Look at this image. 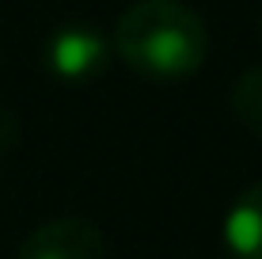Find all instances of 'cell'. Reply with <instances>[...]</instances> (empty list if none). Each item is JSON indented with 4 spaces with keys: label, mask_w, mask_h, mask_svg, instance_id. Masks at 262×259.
Segmentation results:
<instances>
[{
    "label": "cell",
    "mask_w": 262,
    "mask_h": 259,
    "mask_svg": "<svg viewBox=\"0 0 262 259\" xmlns=\"http://www.w3.org/2000/svg\"><path fill=\"white\" fill-rule=\"evenodd\" d=\"M114 53L148 80H190L209 57V27L183 0H137L114 27Z\"/></svg>",
    "instance_id": "cell-1"
},
{
    "label": "cell",
    "mask_w": 262,
    "mask_h": 259,
    "mask_svg": "<svg viewBox=\"0 0 262 259\" xmlns=\"http://www.w3.org/2000/svg\"><path fill=\"white\" fill-rule=\"evenodd\" d=\"M114 42L106 38L92 23H61L57 31L46 38L42 61L57 80L65 84H92L106 73L111 65Z\"/></svg>",
    "instance_id": "cell-2"
},
{
    "label": "cell",
    "mask_w": 262,
    "mask_h": 259,
    "mask_svg": "<svg viewBox=\"0 0 262 259\" xmlns=\"http://www.w3.org/2000/svg\"><path fill=\"white\" fill-rule=\"evenodd\" d=\"M106 240L88 217H57L19 244V259H103Z\"/></svg>",
    "instance_id": "cell-3"
},
{
    "label": "cell",
    "mask_w": 262,
    "mask_h": 259,
    "mask_svg": "<svg viewBox=\"0 0 262 259\" xmlns=\"http://www.w3.org/2000/svg\"><path fill=\"white\" fill-rule=\"evenodd\" d=\"M224 244L236 259H262V180L239 191L224 213Z\"/></svg>",
    "instance_id": "cell-4"
},
{
    "label": "cell",
    "mask_w": 262,
    "mask_h": 259,
    "mask_svg": "<svg viewBox=\"0 0 262 259\" xmlns=\"http://www.w3.org/2000/svg\"><path fill=\"white\" fill-rule=\"evenodd\" d=\"M232 111L255 137H262V65L247 69L232 88Z\"/></svg>",
    "instance_id": "cell-5"
},
{
    "label": "cell",
    "mask_w": 262,
    "mask_h": 259,
    "mask_svg": "<svg viewBox=\"0 0 262 259\" xmlns=\"http://www.w3.org/2000/svg\"><path fill=\"white\" fill-rule=\"evenodd\" d=\"M15 133H19V122H15L12 111H0V164H4L8 149L15 145Z\"/></svg>",
    "instance_id": "cell-6"
}]
</instances>
